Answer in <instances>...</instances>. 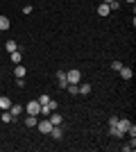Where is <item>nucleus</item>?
I'll return each instance as SVG.
<instances>
[{
	"label": "nucleus",
	"mask_w": 136,
	"mask_h": 152,
	"mask_svg": "<svg viewBox=\"0 0 136 152\" xmlns=\"http://www.w3.org/2000/svg\"><path fill=\"white\" fill-rule=\"evenodd\" d=\"M66 80H68V84H79L82 73H79L77 68H75V70H66Z\"/></svg>",
	"instance_id": "1"
},
{
	"label": "nucleus",
	"mask_w": 136,
	"mask_h": 152,
	"mask_svg": "<svg viewBox=\"0 0 136 152\" xmlns=\"http://www.w3.org/2000/svg\"><path fill=\"white\" fill-rule=\"evenodd\" d=\"M27 114L30 116H39L41 114V104H39V100H32V102H27Z\"/></svg>",
	"instance_id": "2"
},
{
	"label": "nucleus",
	"mask_w": 136,
	"mask_h": 152,
	"mask_svg": "<svg viewBox=\"0 0 136 152\" xmlns=\"http://www.w3.org/2000/svg\"><path fill=\"white\" fill-rule=\"evenodd\" d=\"M36 127H39V132H41V134H50V129H52L55 125H52L50 121H41V123H36Z\"/></svg>",
	"instance_id": "3"
},
{
	"label": "nucleus",
	"mask_w": 136,
	"mask_h": 152,
	"mask_svg": "<svg viewBox=\"0 0 136 152\" xmlns=\"http://www.w3.org/2000/svg\"><path fill=\"white\" fill-rule=\"evenodd\" d=\"M57 82H59V89H66V86H68V80H66V70H59V73H57Z\"/></svg>",
	"instance_id": "4"
},
{
	"label": "nucleus",
	"mask_w": 136,
	"mask_h": 152,
	"mask_svg": "<svg viewBox=\"0 0 136 152\" xmlns=\"http://www.w3.org/2000/svg\"><path fill=\"white\" fill-rule=\"evenodd\" d=\"M50 136H52V139H55V141H59V139H61V136H64V129H61V127H59V125H55V127H52V129H50Z\"/></svg>",
	"instance_id": "5"
},
{
	"label": "nucleus",
	"mask_w": 136,
	"mask_h": 152,
	"mask_svg": "<svg viewBox=\"0 0 136 152\" xmlns=\"http://www.w3.org/2000/svg\"><path fill=\"white\" fill-rule=\"evenodd\" d=\"M48 121H50L52 125H61V121H64V118H61V114H59V111H50V118H48Z\"/></svg>",
	"instance_id": "6"
},
{
	"label": "nucleus",
	"mask_w": 136,
	"mask_h": 152,
	"mask_svg": "<svg viewBox=\"0 0 136 152\" xmlns=\"http://www.w3.org/2000/svg\"><path fill=\"white\" fill-rule=\"evenodd\" d=\"M118 73H120V77H123V80H132V75H134L129 66H123V68L118 70Z\"/></svg>",
	"instance_id": "7"
},
{
	"label": "nucleus",
	"mask_w": 136,
	"mask_h": 152,
	"mask_svg": "<svg viewBox=\"0 0 136 152\" xmlns=\"http://www.w3.org/2000/svg\"><path fill=\"white\" fill-rule=\"evenodd\" d=\"M97 14H100V16H109V14H111L109 5H107V2H102V5H97Z\"/></svg>",
	"instance_id": "8"
},
{
	"label": "nucleus",
	"mask_w": 136,
	"mask_h": 152,
	"mask_svg": "<svg viewBox=\"0 0 136 152\" xmlns=\"http://www.w3.org/2000/svg\"><path fill=\"white\" fill-rule=\"evenodd\" d=\"M25 73H27L25 66H23V64H16V68H14V75H16V77H25Z\"/></svg>",
	"instance_id": "9"
},
{
	"label": "nucleus",
	"mask_w": 136,
	"mask_h": 152,
	"mask_svg": "<svg viewBox=\"0 0 136 152\" xmlns=\"http://www.w3.org/2000/svg\"><path fill=\"white\" fill-rule=\"evenodd\" d=\"M0 121H2V123H14L16 118L9 114V109H5V111H2V116H0Z\"/></svg>",
	"instance_id": "10"
},
{
	"label": "nucleus",
	"mask_w": 136,
	"mask_h": 152,
	"mask_svg": "<svg viewBox=\"0 0 136 152\" xmlns=\"http://www.w3.org/2000/svg\"><path fill=\"white\" fill-rule=\"evenodd\" d=\"M77 93H82V95H89L91 93V84H79V86H77Z\"/></svg>",
	"instance_id": "11"
},
{
	"label": "nucleus",
	"mask_w": 136,
	"mask_h": 152,
	"mask_svg": "<svg viewBox=\"0 0 136 152\" xmlns=\"http://www.w3.org/2000/svg\"><path fill=\"white\" fill-rule=\"evenodd\" d=\"M9 55H12V61H14V64H20V61H23V55H20V50H14V52H9Z\"/></svg>",
	"instance_id": "12"
},
{
	"label": "nucleus",
	"mask_w": 136,
	"mask_h": 152,
	"mask_svg": "<svg viewBox=\"0 0 136 152\" xmlns=\"http://www.w3.org/2000/svg\"><path fill=\"white\" fill-rule=\"evenodd\" d=\"M9 107H12V100H9L7 95H2V98H0V109H9Z\"/></svg>",
	"instance_id": "13"
},
{
	"label": "nucleus",
	"mask_w": 136,
	"mask_h": 152,
	"mask_svg": "<svg viewBox=\"0 0 136 152\" xmlns=\"http://www.w3.org/2000/svg\"><path fill=\"white\" fill-rule=\"evenodd\" d=\"M5 30H9V18H7V16H0V32H5Z\"/></svg>",
	"instance_id": "14"
},
{
	"label": "nucleus",
	"mask_w": 136,
	"mask_h": 152,
	"mask_svg": "<svg viewBox=\"0 0 136 152\" xmlns=\"http://www.w3.org/2000/svg\"><path fill=\"white\" fill-rule=\"evenodd\" d=\"M5 50H7V52L18 50V43H16V41H7V43H5Z\"/></svg>",
	"instance_id": "15"
},
{
	"label": "nucleus",
	"mask_w": 136,
	"mask_h": 152,
	"mask_svg": "<svg viewBox=\"0 0 136 152\" xmlns=\"http://www.w3.org/2000/svg\"><path fill=\"white\" fill-rule=\"evenodd\" d=\"M20 111H23V107H20V104H12V107H9V114H12L14 118H16V116H18Z\"/></svg>",
	"instance_id": "16"
},
{
	"label": "nucleus",
	"mask_w": 136,
	"mask_h": 152,
	"mask_svg": "<svg viewBox=\"0 0 136 152\" xmlns=\"http://www.w3.org/2000/svg\"><path fill=\"white\" fill-rule=\"evenodd\" d=\"M36 123H39V121H36V116H30V114H27V118H25V125L27 127H36Z\"/></svg>",
	"instance_id": "17"
},
{
	"label": "nucleus",
	"mask_w": 136,
	"mask_h": 152,
	"mask_svg": "<svg viewBox=\"0 0 136 152\" xmlns=\"http://www.w3.org/2000/svg\"><path fill=\"white\" fill-rule=\"evenodd\" d=\"M134 148H136V139H134V136H132V141H129V143H127V145H123V150H125V152H132V150H134Z\"/></svg>",
	"instance_id": "18"
},
{
	"label": "nucleus",
	"mask_w": 136,
	"mask_h": 152,
	"mask_svg": "<svg viewBox=\"0 0 136 152\" xmlns=\"http://www.w3.org/2000/svg\"><path fill=\"white\" fill-rule=\"evenodd\" d=\"M48 109H50V111H57V109H59L57 100H48Z\"/></svg>",
	"instance_id": "19"
},
{
	"label": "nucleus",
	"mask_w": 136,
	"mask_h": 152,
	"mask_svg": "<svg viewBox=\"0 0 136 152\" xmlns=\"http://www.w3.org/2000/svg\"><path fill=\"white\" fill-rule=\"evenodd\" d=\"M66 91H68V93H73V95H77V84H68V86H66Z\"/></svg>",
	"instance_id": "20"
},
{
	"label": "nucleus",
	"mask_w": 136,
	"mask_h": 152,
	"mask_svg": "<svg viewBox=\"0 0 136 152\" xmlns=\"http://www.w3.org/2000/svg\"><path fill=\"white\" fill-rule=\"evenodd\" d=\"M48 100H50V98H48L45 93H41V98H39V104H48Z\"/></svg>",
	"instance_id": "21"
},
{
	"label": "nucleus",
	"mask_w": 136,
	"mask_h": 152,
	"mask_svg": "<svg viewBox=\"0 0 136 152\" xmlns=\"http://www.w3.org/2000/svg\"><path fill=\"white\" fill-rule=\"evenodd\" d=\"M111 68H113V70H116V73H118V70L123 68V64H120V61H113V64H111Z\"/></svg>",
	"instance_id": "22"
},
{
	"label": "nucleus",
	"mask_w": 136,
	"mask_h": 152,
	"mask_svg": "<svg viewBox=\"0 0 136 152\" xmlns=\"http://www.w3.org/2000/svg\"><path fill=\"white\" fill-rule=\"evenodd\" d=\"M116 123H118V118H116V116H111V118H109V127H116Z\"/></svg>",
	"instance_id": "23"
},
{
	"label": "nucleus",
	"mask_w": 136,
	"mask_h": 152,
	"mask_svg": "<svg viewBox=\"0 0 136 152\" xmlns=\"http://www.w3.org/2000/svg\"><path fill=\"white\" fill-rule=\"evenodd\" d=\"M127 134H129V136H136V127H134V125H129V129H127Z\"/></svg>",
	"instance_id": "24"
},
{
	"label": "nucleus",
	"mask_w": 136,
	"mask_h": 152,
	"mask_svg": "<svg viewBox=\"0 0 136 152\" xmlns=\"http://www.w3.org/2000/svg\"><path fill=\"white\" fill-rule=\"evenodd\" d=\"M23 14H32V5H25V7H23Z\"/></svg>",
	"instance_id": "25"
},
{
	"label": "nucleus",
	"mask_w": 136,
	"mask_h": 152,
	"mask_svg": "<svg viewBox=\"0 0 136 152\" xmlns=\"http://www.w3.org/2000/svg\"><path fill=\"white\" fill-rule=\"evenodd\" d=\"M104 2H107V5H111V2H113V0H104Z\"/></svg>",
	"instance_id": "26"
},
{
	"label": "nucleus",
	"mask_w": 136,
	"mask_h": 152,
	"mask_svg": "<svg viewBox=\"0 0 136 152\" xmlns=\"http://www.w3.org/2000/svg\"><path fill=\"white\" fill-rule=\"evenodd\" d=\"M127 2H129V5H134V2H136V0H127Z\"/></svg>",
	"instance_id": "27"
}]
</instances>
